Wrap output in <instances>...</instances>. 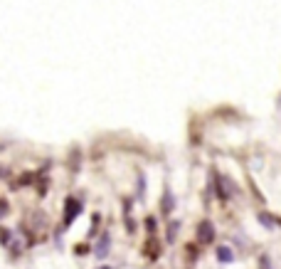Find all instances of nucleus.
Masks as SVG:
<instances>
[{
  "mask_svg": "<svg viewBox=\"0 0 281 269\" xmlns=\"http://www.w3.org/2000/svg\"><path fill=\"white\" fill-rule=\"evenodd\" d=\"M259 264H261V269H269V257H266V254H261V259H259Z\"/></svg>",
  "mask_w": 281,
  "mask_h": 269,
  "instance_id": "nucleus-8",
  "label": "nucleus"
},
{
  "mask_svg": "<svg viewBox=\"0 0 281 269\" xmlns=\"http://www.w3.org/2000/svg\"><path fill=\"white\" fill-rule=\"evenodd\" d=\"M101 269H109V267H101Z\"/></svg>",
  "mask_w": 281,
  "mask_h": 269,
  "instance_id": "nucleus-10",
  "label": "nucleus"
},
{
  "mask_svg": "<svg viewBox=\"0 0 281 269\" xmlns=\"http://www.w3.org/2000/svg\"><path fill=\"white\" fill-rule=\"evenodd\" d=\"M146 225H148V232H153V230H156V220H153V217H148V220H146Z\"/></svg>",
  "mask_w": 281,
  "mask_h": 269,
  "instance_id": "nucleus-9",
  "label": "nucleus"
},
{
  "mask_svg": "<svg viewBox=\"0 0 281 269\" xmlns=\"http://www.w3.org/2000/svg\"><path fill=\"white\" fill-rule=\"evenodd\" d=\"M178 230H180V222H168V244H173L175 242V235H178Z\"/></svg>",
  "mask_w": 281,
  "mask_h": 269,
  "instance_id": "nucleus-7",
  "label": "nucleus"
},
{
  "mask_svg": "<svg viewBox=\"0 0 281 269\" xmlns=\"http://www.w3.org/2000/svg\"><path fill=\"white\" fill-rule=\"evenodd\" d=\"M197 239H200L202 244H212V239H215V227H212V222L202 220V222L197 225Z\"/></svg>",
  "mask_w": 281,
  "mask_h": 269,
  "instance_id": "nucleus-2",
  "label": "nucleus"
},
{
  "mask_svg": "<svg viewBox=\"0 0 281 269\" xmlns=\"http://www.w3.org/2000/svg\"><path fill=\"white\" fill-rule=\"evenodd\" d=\"M175 208V200H173V193H170V188H166V193H163V203H161V212L163 215H170Z\"/></svg>",
  "mask_w": 281,
  "mask_h": 269,
  "instance_id": "nucleus-5",
  "label": "nucleus"
},
{
  "mask_svg": "<svg viewBox=\"0 0 281 269\" xmlns=\"http://www.w3.org/2000/svg\"><path fill=\"white\" fill-rule=\"evenodd\" d=\"M109 249H111V235L109 232H104L99 242H96V247H94V254L99 257V259H104L106 254H109Z\"/></svg>",
  "mask_w": 281,
  "mask_h": 269,
  "instance_id": "nucleus-3",
  "label": "nucleus"
},
{
  "mask_svg": "<svg viewBox=\"0 0 281 269\" xmlns=\"http://www.w3.org/2000/svg\"><path fill=\"white\" fill-rule=\"evenodd\" d=\"M217 259H220V262H225V264H229V262L234 259V254H232V249H229V247H217Z\"/></svg>",
  "mask_w": 281,
  "mask_h": 269,
  "instance_id": "nucleus-6",
  "label": "nucleus"
},
{
  "mask_svg": "<svg viewBox=\"0 0 281 269\" xmlns=\"http://www.w3.org/2000/svg\"><path fill=\"white\" fill-rule=\"evenodd\" d=\"M256 220L266 227V230H274V227H281V217H276V215H269V212H259L256 215Z\"/></svg>",
  "mask_w": 281,
  "mask_h": 269,
  "instance_id": "nucleus-4",
  "label": "nucleus"
},
{
  "mask_svg": "<svg viewBox=\"0 0 281 269\" xmlns=\"http://www.w3.org/2000/svg\"><path fill=\"white\" fill-rule=\"evenodd\" d=\"M79 212H82V203H79V200H74V198H67V208H64V220H62V232L72 227V222H74V217H77Z\"/></svg>",
  "mask_w": 281,
  "mask_h": 269,
  "instance_id": "nucleus-1",
  "label": "nucleus"
}]
</instances>
